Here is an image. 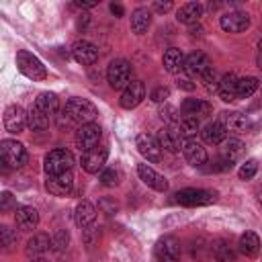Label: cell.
I'll return each instance as SVG.
<instances>
[{"instance_id":"obj_51","label":"cell","mask_w":262,"mask_h":262,"mask_svg":"<svg viewBox=\"0 0 262 262\" xmlns=\"http://www.w3.org/2000/svg\"><path fill=\"white\" fill-rule=\"evenodd\" d=\"M33 262H49V260H45V258H33Z\"/></svg>"},{"instance_id":"obj_2","label":"cell","mask_w":262,"mask_h":262,"mask_svg":"<svg viewBox=\"0 0 262 262\" xmlns=\"http://www.w3.org/2000/svg\"><path fill=\"white\" fill-rule=\"evenodd\" d=\"M133 80H135L133 78V66L127 59L119 57V59H113L108 63V68H106V82H108L111 88L125 90Z\"/></svg>"},{"instance_id":"obj_7","label":"cell","mask_w":262,"mask_h":262,"mask_svg":"<svg viewBox=\"0 0 262 262\" xmlns=\"http://www.w3.org/2000/svg\"><path fill=\"white\" fill-rule=\"evenodd\" d=\"M100 137H102V129H100L98 123H86V125H80L76 129V145L82 151H88V149L96 147Z\"/></svg>"},{"instance_id":"obj_46","label":"cell","mask_w":262,"mask_h":262,"mask_svg":"<svg viewBox=\"0 0 262 262\" xmlns=\"http://www.w3.org/2000/svg\"><path fill=\"white\" fill-rule=\"evenodd\" d=\"M76 4H78L80 8H92V6L98 4V0H76Z\"/></svg>"},{"instance_id":"obj_32","label":"cell","mask_w":262,"mask_h":262,"mask_svg":"<svg viewBox=\"0 0 262 262\" xmlns=\"http://www.w3.org/2000/svg\"><path fill=\"white\" fill-rule=\"evenodd\" d=\"M211 252L217 262H235V252L231 250L227 239H215L211 246Z\"/></svg>"},{"instance_id":"obj_13","label":"cell","mask_w":262,"mask_h":262,"mask_svg":"<svg viewBox=\"0 0 262 262\" xmlns=\"http://www.w3.org/2000/svg\"><path fill=\"white\" fill-rule=\"evenodd\" d=\"M219 25L227 33H242V31H246L250 27V16H248V12L231 10V12H225L219 18Z\"/></svg>"},{"instance_id":"obj_17","label":"cell","mask_w":262,"mask_h":262,"mask_svg":"<svg viewBox=\"0 0 262 262\" xmlns=\"http://www.w3.org/2000/svg\"><path fill=\"white\" fill-rule=\"evenodd\" d=\"M137 174H139V178L143 180V184H147L149 188H154V190H158V192H166V190H168V180H166L160 172H156L151 166L139 164V166H137Z\"/></svg>"},{"instance_id":"obj_39","label":"cell","mask_w":262,"mask_h":262,"mask_svg":"<svg viewBox=\"0 0 262 262\" xmlns=\"http://www.w3.org/2000/svg\"><path fill=\"white\" fill-rule=\"evenodd\" d=\"M201 82H203V86H205L209 92H211V90H219V80H217V74H215L213 66H211L207 72H203Z\"/></svg>"},{"instance_id":"obj_11","label":"cell","mask_w":262,"mask_h":262,"mask_svg":"<svg viewBox=\"0 0 262 262\" xmlns=\"http://www.w3.org/2000/svg\"><path fill=\"white\" fill-rule=\"evenodd\" d=\"M135 145H137L139 154L147 162H154V164L156 162H162V147H160V143H158L156 137H151L147 133H139L137 139H135Z\"/></svg>"},{"instance_id":"obj_9","label":"cell","mask_w":262,"mask_h":262,"mask_svg":"<svg viewBox=\"0 0 262 262\" xmlns=\"http://www.w3.org/2000/svg\"><path fill=\"white\" fill-rule=\"evenodd\" d=\"M154 254L158 262H180V242L172 235H166L158 239Z\"/></svg>"},{"instance_id":"obj_25","label":"cell","mask_w":262,"mask_h":262,"mask_svg":"<svg viewBox=\"0 0 262 262\" xmlns=\"http://www.w3.org/2000/svg\"><path fill=\"white\" fill-rule=\"evenodd\" d=\"M151 25V10L145 6H139L131 12V31L135 35H143Z\"/></svg>"},{"instance_id":"obj_8","label":"cell","mask_w":262,"mask_h":262,"mask_svg":"<svg viewBox=\"0 0 262 262\" xmlns=\"http://www.w3.org/2000/svg\"><path fill=\"white\" fill-rule=\"evenodd\" d=\"M106 158H108V147L96 145V147H92V149H88V151L82 154V168L88 174H98V172L104 170Z\"/></svg>"},{"instance_id":"obj_12","label":"cell","mask_w":262,"mask_h":262,"mask_svg":"<svg viewBox=\"0 0 262 262\" xmlns=\"http://www.w3.org/2000/svg\"><path fill=\"white\" fill-rule=\"evenodd\" d=\"M45 188L53 196H68L74 190V176H72V172L57 174V176H47Z\"/></svg>"},{"instance_id":"obj_50","label":"cell","mask_w":262,"mask_h":262,"mask_svg":"<svg viewBox=\"0 0 262 262\" xmlns=\"http://www.w3.org/2000/svg\"><path fill=\"white\" fill-rule=\"evenodd\" d=\"M256 63H258V68L262 70V55H258V59H256Z\"/></svg>"},{"instance_id":"obj_36","label":"cell","mask_w":262,"mask_h":262,"mask_svg":"<svg viewBox=\"0 0 262 262\" xmlns=\"http://www.w3.org/2000/svg\"><path fill=\"white\" fill-rule=\"evenodd\" d=\"M196 131H199V119H194V117H182V121L178 123L180 137L184 141H188V139H192L196 135Z\"/></svg>"},{"instance_id":"obj_52","label":"cell","mask_w":262,"mask_h":262,"mask_svg":"<svg viewBox=\"0 0 262 262\" xmlns=\"http://www.w3.org/2000/svg\"><path fill=\"white\" fill-rule=\"evenodd\" d=\"M258 49H260V55H262V39H260V43H258Z\"/></svg>"},{"instance_id":"obj_1","label":"cell","mask_w":262,"mask_h":262,"mask_svg":"<svg viewBox=\"0 0 262 262\" xmlns=\"http://www.w3.org/2000/svg\"><path fill=\"white\" fill-rule=\"evenodd\" d=\"M98 111L96 106L86 100V98H80V96H74L66 102L63 111H61V125H86V123H94Z\"/></svg>"},{"instance_id":"obj_33","label":"cell","mask_w":262,"mask_h":262,"mask_svg":"<svg viewBox=\"0 0 262 262\" xmlns=\"http://www.w3.org/2000/svg\"><path fill=\"white\" fill-rule=\"evenodd\" d=\"M235 86H237V76L235 74H225L221 80H219V96L221 100L229 102L235 98Z\"/></svg>"},{"instance_id":"obj_28","label":"cell","mask_w":262,"mask_h":262,"mask_svg":"<svg viewBox=\"0 0 262 262\" xmlns=\"http://www.w3.org/2000/svg\"><path fill=\"white\" fill-rule=\"evenodd\" d=\"M51 248V237L47 233H35L29 242H27V256H33V258H39L41 254H45L47 250Z\"/></svg>"},{"instance_id":"obj_10","label":"cell","mask_w":262,"mask_h":262,"mask_svg":"<svg viewBox=\"0 0 262 262\" xmlns=\"http://www.w3.org/2000/svg\"><path fill=\"white\" fill-rule=\"evenodd\" d=\"M27 125H29V113H25L23 106L10 104L4 111V127L8 133H23Z\"/></svg>"},{"instance_id":"obj_44","label":"cell","mask_w":262,"mask_h":262,"mask_svg":"<svg viewBox=\"0 0 262 262\" xmlns=\"http://www.w3.org/2000/svg\"><path fill=\"white\" fill-rule=\"evenodd\" d=\"M174 113H176V108H174V106H166V111L162 108V113H160V115H162V119L166 117L170 123H176V117H174Z\"/></svg>"},{"instance_id":"obj_21","label":"cell","mask_w":262,"mask_h":262,"mask_svg":"<svg viewBox=\"0 0 262 262\" xmlns=\"http://www.w3.org/2000/svg\"><path fill=\"white\" fill-rule=\"evenodd\" d=\"M203 12H205V8H203L201 2H186V4H182V6L178 8L176 20L182 23V25H196V23L201 20Z\"/></svg>"},{"instance_id":"obj_37","label":"cell","mask_w":262,"mask_h":262,"mask_svg":"<svg viewBox=\"0 0 262 262\" xmlns=\"http://www.w3.org/2000/svg\"><path fill=\"white\" fill-rule=\"evenodd\" d=\"M0 244H2V250L4 252H10L16 246V233H14V229H10L8 225H2L0 227Z\"/></svg>"},{"instance_id":"obj_47","label":"cell","mask_w":262,"mask_h":262,"mask_svg":"<svg viewBox=\"0 0 262 262\" xmlns=\"http://www.w3.org/2000/svg\"><path fill=\"white\" fill-rule=\"evenodd\" d=\"M178 86L184 88V90H194V84H192L188 78H180V80H178Z\"/></svg>"},{"instance_id":"obj_3","label":"cell","mask_w":262,"mask_h":262,"mask_svg":"<svg viewBox=\"0 0 262 262\" xmlns=\"http://www.w3.org/2000/svg\"><path fill=\"white\" fill-rule=\"evenodd\" d=\"M74 166V154L66 147L59 149H51L45 160H43V170L47 176H57V174H66L70 172Z\"/></svg>"},{"instance_id":"obj_16","label":"cell","mask_w":262,"mask_h":262,"mask_svg":"<svg viewBox=\"0 0 262 262\" xmlns=\"http://www.w3.org/2000/svg\"><path fill=\"white\" fill-rule=\"evenodd\" d=\"M219 123L225 127V131H233V133H246L252 129L250 117L242 113H221Z\"/></svg>"},{"instance_id":"obj_26","label":"cell","mask_w":262,"mask_h":262,"mask_svg":"<svg viewBox=\"0 0 262 262\" xmlns=\"http://www.w3.org/2000/svg\"><path fill=\"white\" fill-rule=\"evenodd\" d=\"M260 248H262L260 237H258L254 231H246V233H242L239 244H237V250H239L246 258H256V256L260 254Z\"/></svg>"},{"instance_id":"obj_49","label":"cell","mask_w":262,"mask_h":262,"mask_svg":"<svg viewBox=\"0 0 262 262\" xmlns=\"http://www.w3.org/2000/svg\"><path fill=\"white\" fill-rule=\"evenodd\" d=\"M256 196H258V203H260V205H262V186H260V188H258V190H256Z\"/></svg>"},{"instance_id":"obj_19","label":"cell","mask_w":262,"mask_h":262,"mask_svg":"<svg viewBox=\"0 0 262 262\" xmlns=\"http://www.w3.org/2000/svg\"><path fill=\"white\" fill-rule=\"evenodd\" d=\"M180 113L184 117H194V119H201V117H209L213 113V104L207 102V100H201V98H186L182 104H180Z\"/></svg>"},{"instance_id":"obj_48","label":"cell","mask_w":262,"mask_h":262,"mask_svg":"<svg viewBox=\"0 0 262 262\" xmlns=\"http://www.w3.org/2000/svg\"><path fill=\"white\" fill-rule=\"evenodd\" d=\"M111 10H113V14L123 16V6H121V4H111Z\"/></svg>"},{"instance_id":"obj_34","label":"cell","mask_w":262,"mask_h":262,"mask_svg":"<svg viewBox=\"0 0 262 262\" xmlns=\"http://www.w3.org/2000/svg\"><path fill=\"white\" fill-rule=\"evenodd\" d=\"M260 82L254 76H246V78H237V86H235V98H250L256 90H258Z\"/></svg>"},{"instance_id":"obj_22","label":"cell","mask_w":262,"mask_h":262,"mask_svg":"<svg viewBox=\"0 0 262 262\" xmlns=\"http://www.w3.org/2000/svg\"><path fill=\"white\" fill-rule=\"evenodd\" d=\"M182 154H184V160H186L190 166H194V168H199V166H203V164L207 162V151H205V147H203L201 143H196L194 139H188V141L182 143Z\"/></svg>"},{"instance_id":"obj_20","label":"cell","mask_w":262,"mask_h":262,"mask_svg":"<svg viewBox=\"0 0 262 262\" xmlns=\"http://www.w3.org/2000/svg\"><path fill=\"white\" fill-rule=\"evenodd\" d=\"M158 143L164 151H170V154H178L182 149V137L176 129H170V127H164L158 131Z\"/></svg>"},{"instance_id":"obj_45","label":"cell","mask_w":262,"mask_h":262,"mask_svg":"<svg viewBox=\"0 0 262 262\" xmlns=\"http://www.w3.org/2000/svg\"><path fill=\"white\" fill-rule=\"evenodd\" d=\"M172 8V2L170 0H166V2H154V10H158V12H168Z\"/></svg>"},{"instance_id":"obj_24","label":"cell","mask_w":262,"mask_h":262,"mask_svg":"<svg viewBox=\"0 0 262 262\" xmlns=\"http://www.w3.org/2000/svg\"><path fill=\"white\" fill-rule=\"evenodd\" d=\"M94 219H96V209H94V205H92L90 201H80V203L76 205V211H74V221H76V225L82 227V229H86V227H90V225L94 223Z\"/></svg>"},{"instance_id":"obj_31","label":"cell","mask_w":262,"mask_h":262,"mask_svg":"<svg viewBox=\"0 0 262 262\" xmlns=\"http://www.w3.org/2000/svg\"><path fill=\"white\" fill-rule=\"evenodd\" d=\"M242 154H244V143H242L239 139L227 137V139L221 143V160L233 164L237 158H242Z\"/></svg>"},{"instance_id":"obj_30","label":"cell","mask_w":262,"mask_h":262,"mask_svg":"<svg viewBox=\"0 0 262 262\" xmlns=\"http://www.w3.org/2000/svg\"><path fill=\"white\" fill-rule=\"evenodd\" d=\"M162 63L170 74H176L178 70H184V53L180 49H176V47H170V49L164 51Z\"/></svg>"},{"instance_id":"obj_43","label":"cell","mask_w":262,"mask_h":262,"mask_svg":"<svg viewBox=\"0 0 262 262\" xmlns=\"http://www.w3.org/2000/svg\"><path fill=\"white\" fill-rule=\"evenodd\" d=\"M168 96H170V90H168L166 86H158V88H154V90L149 92V98H151L154 102H164Z\"/></svg>"},{"instance_id":"obj_38","label":"cell","mask_w":262,"mask_h":262,"mask_svg":"<svg viewBox=\"0 0 262 262\" xmlns=\"http://www.w3.org/2000/svg\"><path fill=\"white\" fill-rule=\"evenodd\" d=\"M68 244H70V233H68L66 229H57V231L51 235V248H53L55 252H63V250L68 248Z\"/></svg>"},{"instance_id":"obj_35","label":"cell","mask_w":262,"mask_h":262,"mask_svg":"<svg viewBox=\"0 0 262 262\" xmlns=\"http://www.w3.org/2000/svg\"><path fill=\"white\" fill-rule=\"evenodd\" d=\"M49 117L45 115V113H41L35 104L31 106V111H29V127L33 129V131H43V129H47L49 127Z\"/></svg>"},{"instance_id":"obj_40","label":"cell","mask_w":262,"mask_h":262,"mask_svg":"<svg viewBox=\"0 0 262 262\" xmlns=\"http://www.w3.org/2000/svg\"><path fill=\"white\" fill-rule=\"evenodd\" d=\"M256 170H258V162L256 160H246L244 164H242V168H239V178L242 180H250V178H254L256 176Z\"/></svg>"},{"instance_id":"obj_41","label":"cell","mask_w":262,"mask_h":262,"mask_svg":"<svg viewBox=\"0 0 262 262\" xmlns=\"http://www.w3.org/2000/svg\"><path fill=\"white\" fill-rule=\"evenodd\" d=\"M98 178H100V182H102L104 186H117V184H119V170H115V168H104Z\"/></svg>"},{"instance_id":"obj_42","label":"cell","mask_w":262,"mask_h":262,"mask_svg":"<svg viewBox=\"0 0 262 262\" xmlns=\"http://www.w3.org/2000/svg\"><path fill=\"white\" fill-rule=\"evenodd\" d=\"M10 209H18L16 207V203H14V196L10 194V192H2V196H0V211L2 213H8Z\"/></svg>"},{"instance_id":"obj_29","label":"cell","mask_w":262,"mask_h":262,"mask_svg":"<svg viewBox=\"0 0 262 262\" xmlns=\"http://www.w3.org/2000/svg\"><path fill=\"white\" fill-rule=\"evenodd\" d=\"M35 106L51 119V117H55L57 111H59V98H57L53 92H41V94L35 98Z\"/></svg>"},{"instance_id":"obj_18","label":"cell","mask_w":262,"mask_h":262,"mask_svg":"<svg viewBox=\"0 0 262 262\" xmlns=\"http://www.w3.org/2000/svg\"><path fill=\"white\" fill-rule=\"evenodd\" d=\"M211 68V61L209 57L203 53V51H192L190 55L184 57V72L188 76H194V78H201L203 72H207Z\"/></svg>"},{"instance_id":"obj_27","label":"cell","mask_w":262,"mask_h":262,"mask_svg":"<svg viewBox=\"0 0 262 262\" xmlns=\"http://www.w3.org/2000/svg\"><path fill=\"white\" fill-rule=\"evenodd\" d=\"M201 137H203V141L209 143V145H221V143L227 139V131H225V127L217 121V123L205 125V129L201 131Z\"/></svg>"},{"instance_id":"obj_6","label":"cell","mask_w":262,"mask_h":262,"mask_svg":"<svg viewBox=\"0 0 262 262\" xmlns=\"http://www.w3.org/2000/svg\"><path fill=\"white\" fill-rule=\"evenodd\" d=\"M0 158L8 168H20L27 164V149L16 139H4L0 143Z\"/></svg>"},{"instance_id":"obj_14","label":"cell","mask_w":262,"mask_h":262,"mask_svg":"<svg viewBox=\"0 0 262 262\" xmlns=\"http://www.w3.org/2000/svg\"><path fill=\"white\" fill-rule=\"evenodd\" d=\"M72 57L82 66H92L98 59V47L86 39H80L72 45Z\"/></svg>"},{"instance_id":"obj_15","label":"cell","mask_w":262,"mask_h":262,"mask_svg":"<svg viewBox=\"0 0 262 262\" xmlns=\"http://www.w3.org/2000/svg\"><path fill=\"white\" fill-rule=\"evenodd\" d=\"M145 98V86L141 80H133L123 92H121V98H119V104L123 108H135L141 100Z\"/></svg>"},{"instance_id":"obj_5","label":"cell","mask_w":262,"mask_h":262,"mask_svg":"<svg viewBox=\"0 0 262 262\" xmlns=\"http://www.w3.org/2000/svg\"><path fill=\"white\" fill-rule=\"evenodd\" d=\"M217 194L213 190H205V188H182L174 194V201L178 205L184 207H203V205H211L215 203Z\"/></svg>"},{"instance_id":"obj_23","label":"cell","mask_w":262,"mask_h":262,"mask_svg":"<svg viewBox=\"0 0 262 262\" xmlns=\"http://www.w3.org/2000/svg\"><path fill=\"white\" fill-rule=\"evenodd\" d=\"M14 221H16V225H18L20 229L33 231V229L39 225V213H37V209L23 205V207H18V209L14 211Z\"/></svg>"},{"instance_id":"obj_4","label":"cell","mask_w":262,"mask_h":262,"mask_svg":"<svg viewBox=\"0 0 262 262\" xmlns=\"http://www.w3.org/2000/svg\"><path fill=\"white\" fill-rule=\"evenodd\" d=\"M16 68L23 76H27L31 80H45L47 78V70L41 63V59L27 49H20L16 53Z\"/></svg>"}]
</instances>
